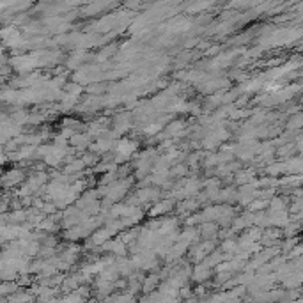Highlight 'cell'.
I'll return each instance as SVG.
<instances>
[{"instance_id": "obj_1", "label": "cell", "mask_w": 303, "mask_h": 303, "mask_svg": "<svg viewBox=\"0 0 303 303\" xmlns=\"http://www.w3.org/2000/svg\"><path fill=\"white\" fill-rule=\"evenodd\" d=\"M21 179H23V172H20V171H9L6 176H4V183H6L7 186L18 185Z\"/></svg>"}]
</instances>
